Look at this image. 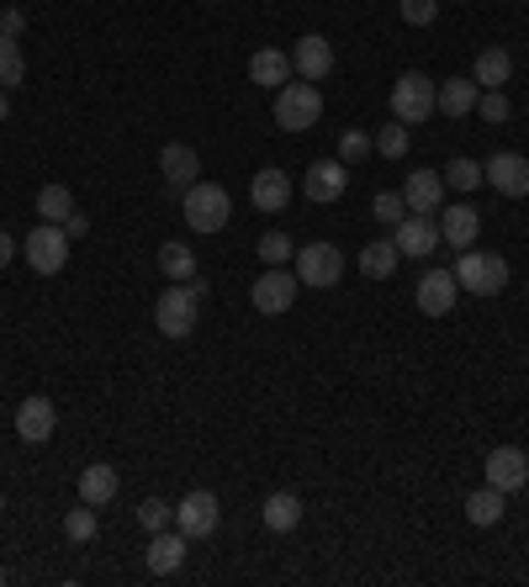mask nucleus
I'll return each mask as SVG.
<instances>
[{
  "label": "nucleus",
  "mask_w": 529,
  "mask_h": 587,
  "mask_svg": "<svg viewBox=\"0 0 529 587\" xmlns=\"http://www.w3.org/2000/svg\"><path fill=\"white\" fill-rule=\"evenodd\" d=\"M202 296H206V281H170V292L154 302V328L165 339H191L196 324H202Z\"/></svg>",
  "instance_id": "nucleus-1"
},
{
  "label": "nucleus",
  "mask_w": 529,
  "mask_h": 587,
  "mask_svg": "<svg viewBox=\"0 0 529 587\" xmlns=\"http://www.w3.org/2000/svg\"><path fill=\"white\" fill-rule=\"evenodd\" d=\"M455 286L471 296H498L508 286V260L503 255H487V249H461L455 255Z\"/></svg>",
  "instance_id": "nucleus-2"
},
{
  "label": "nucleus",
  "mask_w": 529,
  "mask_h": 587,
  "mask_svg": "<svg viewBox=\"0 0 529 587\" xmlns=\"http://www.w3.org/2000/svg\"><path fill=\"white\" fill-rule=\"evenodd\" d=\"M180 212H185L191 234H223V228H228V217H234V202H228V191H223V185L196 180V185L180 196Z\"/></svg>",
  "instance_id": "nucleus-3"
},
{
  "label": "nucleus",
  "mask_w": 529,
  "mask_h": 587,
  "mask_svg": "<svg viewBox=\"0 0 529 587\" xmlns=\"http://www.w3.org/2000/svg\"><path fill=\"white\" fill-rule=\"evenodd\" d=\"M324 117V95L313 80H302V86H286L275 90V127H286V133H307V127H318Z\"/></svg>",
  "instance_id": "nucleus-4"
},
{
  "label": "nucleus",
  "mask_w": 529,
  "mask_h": 587,
  "mask_svg": "<svg viewBox=\"0 0 529 587\" xmlns=\"http://www.w3.org/2000/svg\"><path fill=\"white\" fill-rule=\"evenodd\" d=\"M435 80L429 75H418V69H408V75H397L392 80V117L403 122V127H418V122L435 117Z\"/></svg>",
  "instance_id": "nucleus-5"
},
{
  "label": "nucleus",
  "mask_w": 529,
  "mask_h": 587,
  "mask_svg": "<svg viewBox=\"0 0 529 587\" xmlns=\"http://www.w3.org/2000/svg\"><path fill=\"white\" fill-rule=\"evenodd\" d=\"M69 244L75 238L64 234V223H37L27 238H22V255L37 275H59L64 264H69Z\"/></svg>",
  "instance_id": "nucleus-6"
},
{
  "label": "nucleus",
  "mask_w": 529,
  "mask_h": 587,
  "mask_svg": "<svg viewBox=\"0 0 529 587\" xmlns=\"http://www.w3.org/2000/svg\"><path fill=\"white\" fill-rule=\"evenodd\" d=\"M296 292H302V281H296V270H281V264H264V275L249 286V302H255V313L264 318H281V313H292Z\"/></svg>",
  "instance_id": "nucleus-7"
},
{
  "label": "nucleus",
  "mask_w": 529,
  "mask_h": 587,
  "mask_svg": "<svg viewBox=\"0 0 529 587\" xmlns=\"http://www.w3.org/2000/svg\"><path fill=\"white\" fill-rule=\"evenodd\" d=\"M339 275H345V255L328 244V238H318V244H302L296 249V281L302 286H339Z\"/></svg>",
  "instance_id": "nucleus-8"
},
{
  "label": "nucleus",
  "mask_w": 529,
  "mask_h": 587,
  "mask_svg": "<svg viewBox=\"0 0 529 587\" xmlns=\"http://www.w3.org/2000/svg\"><path fill=\"white\" fill-rule=\"evenodd\" d=\"M482 176H487V185L498 191V196H529V159L525 154H514V148H503V154H493L487 165H482Z\"/></svg>",
  "instance_id": "nucleus-9"
},
{
  "label": "nucleus",
  "mask_w": 529,
  "mask_h": 587,
  "mask_svg": "<svg viewBox=\"0 0 529 587\" xmlns=\"http://www.w3.org/2000/svg\"><path fill=\"white\" fill-rule=\"evenodd\" d=\"M392 238H397L403 260H429V255L440 249V223H435L429 212H408V217L392 228Z\"/></svg>",
  "instance_id": "nucleus-10"
},
{
  "label": "nucleus",
  "mask_w": 529,
  "mask_h": 587,
  "mask_svg": "<svg viewBox=\"0 0 529 587\" xmlns=\"http://www.w3.org/2000/svg\"><path fill=\"white\" fill-rule=\"evenodd\" d=\"M217 519H223V503L212 498V493H185L176 508V529L185 540H206L217 529Z\"/></svg>",
  "instance_id": "nucleus-11"
},
{
  "label": "nucleus",
  "mask_w": 529,
  "mask_h": 587,
  "mask_svg": "<svg viewBox=\"0 0 529 587\" xmlns=\"http://www.w3.org/2000/svg\"><path fill=\"white\" fill-rule=\"evenodd\" d=\"M455 296H461V286H455V270H424V275H418V292H413V302H418V313H424V318H444V313L455 307Z\"/></svg>",
  "instance_id": "nucleus-12"
},
{
  "label": "nucleus",
  "mask_w": 529,
  "mask_h": 587,
  "mask_svg": "<svg viewBox=\"0 0 529 587\" xmlns=\"http://www.w3.org/2000/svg\"><path fill=\"white\" fill-rule=\"evenodd\" d=\"M292 69L302 80H313V86L328 80V75H334V43H328L324 32H302L292 48Z\"/></svg>",
  "instance_id": "nucleus-13"
},
{
  "label": "nucleus",
  "mask_w": 529,
  "mask_h": 587,
  "mask_svg": "<svg viewBox=\"0 0 529 587\" xmlns=\"http://www.w3.org/2000/svg\"><path fill=\"white\" fill-rule=\"evenodd\" d=\"M487 487H498V493H519L529 482V455L519 444H498L493 455H487Z\"/></svg>",
  "instance_id": "nucleus-14"
},
{
  "label": "nucleus",
  "mask_w": 529,
  "mask_h": 587,
  "mask_svg": "<svg viewBox=\"0 0 529 587\" xmlns=\"http://www.w3.org/2000/svg\"><path fill=\"white\" fill-rule=\"evenodd\" d=\"M345 185H350V165H345V159H313V165H307V180H302L307 202H339Z\"/></svg>",
  "instance_id": "nucleus-15"
},
{
  "label": "nucleus",
  "mask_w": 529,
  "mask_h": 587,
  "mask_svg": "<svg viewBox=\"0 0 529 587\" xmlns=\"http://www.w3.org/2000/svg\"><path fill=\"white\" fill-rule=\"evenodd\" d=\"M54 429H59V408H54V397H27V403L16 408V434H22L27 444L54 440Z\"/></svg>",
  "instance_id": "nucleus-16"
},
{
  "label": "nucleus",
  "mask_w": 529,
  "mask_h": 587,
  "mask_svg": "<svg viewBox=\"0 0 529 587\" xmlns=\"http://www.w3.org/2000/svg\"><path fill=\"white\" fill-rule=\"evenodd\" d=\"M159 170H165V180H170L176 191H191V185L202 180V154L191 144H165L159 148Z\"/></svg>",
  "instance_id": "nucleus-17"
},
{
  "label": "nucleus",
  "mask_w": 529,
  "mask_h": 587,
  "mask_svg": "<svg viewBox=\"0 0 529 587\" xmlns=\"http://www.w3.org/2000/svg\"><path fill=\"white\" fill-rule=\"evenodd\" d=\"M476 234H482V212L476 206H440V244H450V249H471L476 244Z\"/></svg>",
  "instance_id": "nucleus-18"
},
{
  "label": "nucleus",
  "mask_w": 529,
  "mask_h": 587,
  "mask_svg": "<svg viewBox=\"0 0 529 587\" xmlns=\"http://www.w3.org/2000/svg\"><path fill=\"white\" fill-rule=\"evenodd\" d=\"M249 202L260 206V212H286V202H292V176L286 170H255V180H249Z\"/></svg>",
  "instance_id": "nucleus-19"
},
{
  "label": "nucleus",
  "mask_w": 529,
  "mask_h": 587,
  "mask_svg": "<svg viewBox=\"0 0 529 587\" xmlns=\"http://www.w3.org/2000/svg\"><path fill=\"white\" fill-rule=\"evenodd\" d=\"M144 561H148V572H154V577L180 572V566H185V534H180V529H159V534L148 540Z\"/></svg>",
  "instance_id": "nucleus-20"
},
{
  "label": "nucleus",
  "mask_w": 529,
  "mask_h": 587,
  "mask_svg": "<svg viewBox=\"0 0 529 587\" xmlns=\"http://www.w3.org/2000/svg\"><path fill=\"white\" fill-rule=\"evenodd\" d=\"M476 95H482V86H476L471 75H450V80H440V90H435V112L466 117V112H476Z\"/></svg>",
  "instance_id": "nucleus-21"
},
{
  "label": "nucleus",
  "mask_w": 529,
  "mask_h": 587,
  "mask_svg": "<svg viewBox=\"0 0 529 587\" xmlns=\"http://www.w3.org/2000/svg\"><path fill=\"white\" fill-rule=\"evenodd\" d=\"M444 191H450L444 176H435V170H413L408 185H403V202H408V212H429V217H435L444 206Z\"/></svg>",
  "instance_id": "nucleus-22"
},
{
  "label": "nucleus",
  "mask_w": 529,
  "mask_h": 587,
  "mask_svg": "<svg viewBox=\"0 0 529 587\" xmlns=\"http://www.w3.org/2000/svg\"><path fill=\"white\" fill-rule=\"evenodd\" d=\"M122 493V476L117 466H106V461H95V466L80 471V503H90V508H106V503Z\"/></svg>",
  "instance_id": "nucleus-23"
},
{
  "label": "nucleus",
  "mask_w": 529,
  "mask_h": 587,
  "mask_svg": "<svg viewBox=\"0 0 529 587\" xmlns=\"http://www.w3.org/2000/svg\"><path fill=\"white\" fill-rule=\"evenodd\" d=\"M260 519L270 534H292V529L302 524V498H296V493H270L260 508Z\"/></svg>",
  "instance_id": "nucleus-24"
},
{
  "label": "nucleus",
  "mask_w": 529,
  "mask_h": 587,
  "mask_svg": "<svg viewBox=\"0 0 529 587\" xmlns=\"http://www.w3.org/2000/svg\"><path fill=\"white\" fill-rule=\"evenodd\" d=\"M249 80H255V86L281 90L286 80H292V54H281V48H260V54L249 59Z\"/></svg>",
  "instance_id": "nucleus-25"
},
{
  "label": "nucleus",
  "mask_w": 529,
  "mask_h": 587,
  "mask_svg": "<svg viewBox=\"0 0 529 587\" xmlns=\"http://www.w3.org/2000/svg\"><path fill=\"white\" fill-rule=\"evenodd\" d=\"M482 90H503L508 80H514V54L508 48H482L476 54V75H471Z\"/></svg>",
  "instance_id": "nucleus-26"
},
{
  "label": "nucleus",
  "mask_w": 529,
  "mask_h": 587,
  "mask_svg": "<svg viewBox=\"0 0 529 587\" xmlns=\"http://www.w3.org/2000/svg\"><path fill=\"white\" fill-rule=\"evenodd\" d=\"M403 260V249H397V238H376V244H365L360 249V275H371V281H386L392 270Z\"/></svg>",
  "instance_id": "nucleus-27"
},
{
  "label": "nucleus",
  "mask_w": 529,
  "mask_h": 587,
  "mask_svg": "<svg viewBox=\"0 0 529 587\" xmlns=\"http://www.w3.org/2000/svg\"><path fill=\"white\" fill-rule=\"evenodd\" d=\"M503 503H508V493H498V487H482V493H471V498H466V519L476 529H493L503 513H508Z\"/></svg>",
  "instance_id": "nucleus-28"
},
{
  "label": "nucleus",
  "mask_w": 529,
  "mask_h": 587,
  "mask_svg": "<svg viewBox=\"0 0 529 587\" xmlns=\"http://www.w3.org/2000/svg\"><path fill=\"white\" fill-rule=\"evenodd\" d=\"M32 212H37L43 223H64V217L75 212V191L54 180V185H43V191H37V202H32Z\"/></svg>",
  "instance_id": "nucleus-29"
},
{
  "label": "nucleus",
  "mask_w": 529,
  "mask_h": 587,
  "mask_svg": "<svg viewBox=\"0 0 529 587\" xmlns=\"http://www.w3.org/2000/svg\"><path fill=\"white\" fill-rule=\"evenodd\" d=\"M159 270H165L170 281H196V255H191V244L170 238V244L159 249Z\"/></svg>",
  "instance_id": "nucleus-30"
},
{
  "label": "nucleus",
  "mask_w": 529,
  "mask_h": 587,
  "mask_svg": "<svg viewBox=\"0 0 529 587\" xmlns=\"http://www.w3.org/2000/svg\"><path fill=\"white\" fill-rule=\"evenodd\" d=\"M27 80V59H22V43L16 37H0V90H16Z\"/></svg>",
  "instance_id": "nucleus-31"
},
{
  "label": "nucleus",
  "mask_w": 529,
  "mask_h": 587,
  "mask_svg": "<svg viewBox=\"0 0 529 587\" xmlns=\"http://www.w3.org/2000/svg\"><path fill=\"white\" fill-rule=\"evenodd\" d=\"M482 165H476V159H450V165H444V185H450V191H476V185H482Z\"/></svg>",
  "instance_id": "nucleus-32"
},
{
  "label": "nucleus",
  "mask_w": 529,
  "mask_h": 587,
  "mask_svg": "<svg viewBox=\"0 0 529 587\" xmlns=\"http://www.w3.org/2000/svg\"><path fill=\"white\" fill-rule=\"evenodd\" d=\"M371 217H376L382 228H397V223L408 217V202H403V191H376V202H371Z\"/></svg>",
  "instance_id": "nucleus-33"
},
{
  "label": "nucleus",
  "mask_w": 529,
  "mask_h": 587,
  "mask_svg": "<svg viewBox=\"0 0 529 587\" xmlns=\"http://www.w3.org/2000/svg\"><path fill=\"white\" fill-rule=\"evenodd\" d=\"M95 508H90V503H80V508H69V513H64V534H69V540H75V545H86V540H95Z\"/></svg>",
  "instance_id": "nucleus-34"
},
{
  "label": "nucleus",
  "mask_w": 529,
  "mask_h": 587,
  "mask_svg": "<svg viewBox=\"0 0 529 587\" xmlns=\"http://www.w3.org/2000/svg\"><path fill=\"white\" fill-rule=\"evenodd\" d=\"M138 524H144L148 534H159V529L176 524V508H170L165 498H144V503H138Z\"/></svg>",
  "instance_id": "nucleus-35"
},
{
  "label": "nucleus",
  "mask_w": 529,
  "mask_h": 587,
  "mask_svg": "<svg viewBox=\"0 0 529 587\" xmlns=\"http://www.w3.org/2000/svg\"><path fill=\"white\" fill-rule=\"evenodd\" d=\"M371 144H376V154H386V159H403V154L413 148V138H408V127H403V122H397V127L386 122V127L376 133V138H371Z\"/></svg>",
  "instance_id": "nucleus-36"
},
{
  "label": "nucleus",
  "mask_w": 529,
  "mask_h": 587,
  "mask_svg": "<svg viewBox=\"0 0 529 587\" xmlns=\"http://www.w3.org/2000/svg\"><path fill=\"white\" fill-rule=\"evenodd\" d=\"M376 154V144H371V133H360V127H350V133H339V159L345 165H360V159H371Z\"/></svg>",
  "instance_id": "nucleus-37"
},
{
  "label": "nucleus",
  "mask_w": 529,
  "mask_h": 587,
  "mask_svg": "<svg viewBox=\"0 0 529 587\" xmlns=\"http://www.w3.org/2000/svg\"><path fill=\"white\" fill-rule=\"evenodd\" d=\"M255 255H260L264 264H286V260H296V244L281 234V228H275V234L260 238V249H255Z\"/></svg>",
  "instance_id": "nucleus-38"
},
{
  "label": "nucleus",
  "mask_w": 529,
  "mask_h": 587,
  "mask_svg": "<svg viewBox=\"0 0 529 587\" xmlns=\"http://www.w3.org/2000/svg\"><path fill=\"white\" fill-rule=\"evenodd\" d=\"M476 117L498 127V122L514 117V106H508V95H503V90H482V95H476Z\"/></svg>",
  "instance_id": "nucleus-39"
},
{
  "label": "nucleus",
  "mask_w": 529,
  "mask_h": 587,
  "mask_svg": "<svg viewBox=\"0 0 529 587\" xmlns=\"http://www.w3.org/2000/svg\"><path fill=\"white\" fill-rule=\"evenodd\" d=\"M397 11H403V22H413V27H435L440 0H397Z\"/></svg>",
  "instance_id": "nucleus-40"
},
{
  "label": "nucleus",
  "mask_w": 529,
  "mask_h": 587,
  "mask_svg": "<svg viewBox=\"0 0 529 587\" xmlns=\"http://www.w3.org/2000/svg\"><path fill=\"white\" fill-rule=\"evenodd\" d=\"M22 32H27V11H22V5H5V11H0V37H22Z\"/></svg>",
  "instance_id": "nucleus-41"
},
{
  "label": "nucleus",
  "mask_w": 529,
  "mask_h": 587,
  "mask_svg": "<svg viewBox=\"0 0 529 587\" xmlns=\"http://www.w3.org/2000/svg\"><path fill=\"white\" fill-rule=\"evenodd\" d=\"M64 234H69V238H86L90 234V217H86V212H69V217H64Z\"/></svg>",
  "instance_id": "nucleus-42"
},
{
  "label": "nucleus",
  "mask_w": 529,
  "mask_h": 587,
  "mask_svg": "<svg viewBox=\"0 0 529 587\" xmlns=\"http://www.w3.org/2000/svg\"><path fill=\"white\" fill-rule=\"evenodd\" d=\"M16 249H22V244H16V238H11L5 228H0V270L11 264V255H16Z\"/></svg>",
  "instance_id": "nucleus-43"
},
{
  "label": "nucleus",
  "mask_w": 529,
  "mask_h": 587,
  "mask_svg": "<svg viewBox=\"0 0 529 587\" xmlns=\"http://www.w3.org/2000/svg\"><path fill=\"white\" fill-rule=\"evenodd\" d=\"M5 112H11V101H5V90H0V122H5Z\"/></svg>",
  "instance_id": "nucleus-44"
},
{
  "label": "nucleus",
  "mask_w": 529,
  "mask_h": 587,
  "mask_svg": "<svg viewBox=\"0 0 529 587\" xmlns=\"http://www.w3.org/2000/svg\"><path fill=\"white\" fill-rule=\"evenodd\" d=\"M0 583H5V566H0Z\"/></svg>",
  "instance_id": "nucleus-45"
},
{
  "label": "nucleus",
  "mask_w": 529,
  "mask_h": 587,
  "mask_svg": "<svg viewBox=\"0 0 529 587\" xmlns=\"http://www.w3.org/2000/svg\"><path fill=\"white\" fill-rule=\"evenodd\" d=\"M0 513H5V498H0Z\"/></svg>",
  "instance_id": "nucleus-46"
}]
</instances>
